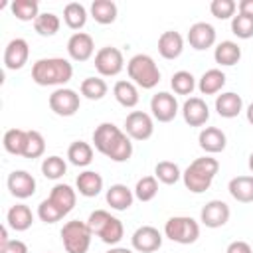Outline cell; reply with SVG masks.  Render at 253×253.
Here are the masks:
<instances>
[{
    "mask_svg": "<svg viewBox=\"0 0 253 253\" xmlns=\"http://www.w3.org/2000/svg\"><path fill=\"white\" fill-rule=\"evenodd\" d=\"M128 79L140 89H154L160 81V69L156 61L146 53H136L126 63Z\"/></svg>",
    "mask_w": 253,
    "mask_h": 253,
    "instance_id": "277c9868",
    "label": "cell"
},
{
    "mask_svg": "<svg viewBox=\"0 0 253 253\" xmlns=\"http://www.w3.org/2000/svg\"><path fill=\"white\" fill-rule=\"evenodd\" d=\"M89 10H91V18L97 24H103V26L113 24L117 20V12H119L117 4L113 0H95Z\"/></svg>",
    "mask_w": 253,
    "mask_h": 253,
    "instance_id": "f546056e",
    "label": "cell"
},
{
    "mask_svg": "<svg viewBox=\"0 0 253 253\" xmlns=\"http://www.w3.org/2000/svg\"><path fill=\"white\" fill-rule=\"evenodd\" d=\"M182 117L190 126H204L210 119V107L202 97H190L182 105Z\"/></svg>",
    "mask_w": 253,
    "mask_h": 253,
    "instance_id": "2e32d148",
    "label": "cell"
},
{
    "mask_svg": "<svg viewBox=\"0 0 253 253\" xmlns=\"http://www.w3.org/2000/svg\"><path fill=\"white\" fill-rule=\"evenodd\" d=\"M130 245L138 253H154L162 247V233L152 225H140L134 229Z\"/></svg>",
    "mask_w": 253,
    "mask_h": 253,
    "instance_id": "30bf717a",
    "label": "cell"
},
{
    "mask_svg": "<svg viewBox=\"0 0 253 253\" xmlns=\"http://www.w3.org/2000/svg\"><path fill=\"white\" fill-rule=\"evenodd\" d=\"M113 215L107 211V210H95V211H91L89 213V217H87V225H89V229H91V233L93 235H101V231L105 229V225L109 223V219H111Z\"/></svg>",
    "mask_w": 253,
    "mask_h": 253,
    "instance_id": "f6af8a7d",
    "label": "cell"
},
{
    "mask_svg": "<svg viewBox=\"0 0 253 253\" xmlns=\"http://www.w3.org/2000/svg\"><path fill=\"white\" fill-rule=\"evenodd\" d=\"M65 172H67V164H65V160H63L61 156L51 154V156L43 158V162H42V174H43L45 178H49V180H59Z\"/></svg>",
    "mask_w": 253,
    "mask_h": 253,
    "instance_id": "f35d334b",
    "label": "cell"
},
{
    "mask_svg": "<svg viewBox=\"0 0 253 253\" xmlns=\"http://www.w3.org/2000/svg\"><path fill=\"white\" fill-rule=\"evenodd\" d=\"M134 198L140 202H150L158 194V180L156 176H142L134 186Z\"/></svg>",
    "mask_w": 253,
    "mask_h": 253,
    "instance_id": "74e56055",
    "label": "cell"
},
{
    "mask_svg": "<svg viewBox=\"0 0 253 253\" xmlns=\"http://www.w3.org/2000/svg\"><path fill=\"white\" fill-rule=\"evenodd\" d=\"M125 67V57L119 47L105 45L95 53V69L103 77H115L123 71Z\"/></svg>",
    "mask_w": 253,
    "mask_h": 253,
    "instance_id": "52a82bcc",
    "label": "cell"
},
{
    "mask_svg": "<svg viewBox=\"0 0 253 253\" xmlns=\"http://www.w3.org/2000/svg\"><path fill=\"white\" fill-rule=\"evenodd\" d=\"M237 4L233 0H211L210 4V12L211 16H215L217 20H229L235 16Z\"/></svg>",
    "mask_w": 253,
    "mask_h": 253,
    "instance_id": "ee69618b",
    "label": "cell"
},
{
    "mask_svg": "<svg viewBox=\"0 0 253 253\" xmlns=\"http://www.w3.org/2000/svg\"><path fill=\"white\" fill-rule=\"evenodd\" d=\"M91 229L87 221L71 219L61 227V243L67 253H87L91 247Z\"/></svg>",
    "mask_w": 253,
    "mask_h": 253,
    "instance_id": "5b68a950",
    "label": "cell"
},
{
    "mask_svg": "<svg viewBox=\"0 0 253 253\" xmlns=\"http://www.w3.org/2000/svg\"><path fill=\"white\" fill-rule=\"evenodd\" d=\"M231 32H233L239 40H249V38H253V18L237 12V16L231 18Z\"/></svg>",
    "mask_w": 253,
    "mask_h": 253,
    "instance_id": "b9f144b4",
    "label": "cell"
},
{
    "mask_svg": "<svg viewBox=\"0 0 253 253\" xmlns=\"http://www.w3.org/2000/svg\"><path fill=\"white\" fill-rule=\"evenodd\" d=\"M63 22L69 30H81L87 24V10L79 2H69L63 8Z\"/></svg>",
    "mask_w": 253,
    "mask_h": 253,
    "instance_id": "1f68e13d",
    "label": "cell"
},
{
    "mask_svg": "<svg viewBox=\"0 0 253 253\" xmlns=\"http://www.w3.org/2000/svg\"><path fill=\"white\" fill-rule=\"evenodd\" d=\"M61 211L63 215H67L73 208H75V202H77V190H73L69 184H55L47 196Z\"/></svg>",
    "mask_w": 253,
    "mask_h": 253,
    "instance_id": "603a6c76",
    "label": "cell"
},
{
    "mask_svg": "<svg viewBox=\"0 0 253 253\" xmlns=\"http://www.w3.org/2000/svg\"><path fill=\"white\" fill-rule=\"evenodd\" d=\"M198 144L204 152L208 154H217V152H223L225 146H227V136L221 128L217 126H206L200 130L198 134Z\"/></svg>",
    "mask_w": 253,
    "mask_h": 253,
    "instance_id": "ac0fdd59",
    "label": "cell"
},
{
    "mask_svg": "<svg viewBox=\"0 0 253 253\" xmlns=\"http://www.w3.org/2000/svg\"><path fill=\"white\" fill-rule=\"evenodd\" d=\"M217 170H219V162L215 158H211V156H200V158H196L182 172L184 186L192 194H202V192L210 190V186H211Z\"/></svg>",
    "mask_w": 253,
    "mask_h": 253,
    "instance_id": "3957f363",
    "label": "cell"
},
{
    "mask_svg": "<svg viewBox=\"0 0 253 253\" xmlns=\"http://www.w3.org/2000/svg\"><path fill=\"white\" fill-rule=\"evenodd\" d=\"M105 200H107V204H109L113 210L125 211V210H128V208L132 206V202H134V192H132L128 186H125V184H113V186L107 190Z\"/></svg>",
    "mask_w": 253,
    "mask_h": 253,
    "instance_id": "44dd1931",
    "label": "cell"
},
{
    "mask_svg": "<svg viewBox=\"0 0 253 253\" xmlns=\"http://www.w3.org/2000/svg\"><path fill=\"white\" fill-rule=\"evenodd\" d=\"M0 253H28V245L20 239H10L6 245H0Z\"/></svg>",
    "mask_w": 253,
    "mask_h": 253,
    "instance_id": "bcb514c9",
    "label": "cell"
},
{
    "mask_svg": "<svg viewBox=\"0 0 253 253\" xmlns=\"http://www.w3.org/2000/svg\"><path fill=\"white\" fill-rule=\"evenodd\" d=\"M247 166H249V170L253 172V152L249 154V158H247Z\"/></svg>",
    "mask_w": 253,
    "mask_h": 253,
    "instance_id": "f5cc1de1",
    "label": "cell"
},
{
    "mask_svg": "<svg viewBox=\"0 0 253 253\" xmlns=\"http://www.w3.org/2000/svg\"><path fill=\"white\" fill-rule=\"evenodd\" d=\"M6 186H8L10 194L18 200H26V198H32L36 194V178L26 170L10 172L8 180H6Z\"/></svg>",
    "mask_w": 253,
    "mask_h": 253,
    "instance_id": "5bb4252c",
    "label": "cell"
},
{
    "mask_svg": "<svg viewBox=\"0 0 253 253\" xmlns=\"http://www.w3.org/2000/svg\"><path fill=\"white\" fill-rule=\"evenodd\" d=\"M154 176L158 182L166 184V186H172L176 184L180 178H182V172L178 168L176 162H170V160H160L156 166H154Z\"/></svg>",
    "mask_w": 253,
    "mask_h": 253,
    "instance_id": "d590c367",
    "label": "cell"
},
{
    "mask_svg": "<svg viewBox=\"0 0 253 253\" xmlns=\"http://www.w3.org/2000/svg\"><path fill=\"white\" fill-rule=\"evenodd\" d=\"M45 152V138L42 132L38 130H28V140H26V150H24V158H40Z\"/></svg>",
    "mask_w": 253,
    "mask_h": 253,
    "instance_id": "ab89813d",
    "label": "cell"
},
{
    "mask_svg": "<svg viewBox=\"0 0 253 253\" xmlns=\"http://www.w3.org/2000/svg\"><path fill=\"white\" fill-rule=\"evenodd\" d=\"M10 239H8V227L6 225H2V229H0V245H6Z\"/></svg>",
    "mask_w": 253,
    "mask_h": 253,
    "instance_id": "681fc988",
    "label": "cell"
},
{
    "mask_svg": "<svg viewBox=\"0 0 253 253\" xmlns=\"http://www.w3.org/2000/svg\"><path fill=\"white\" fill-rule=\"evenodd\" d=\"M79 91H81V95H83L85 99H89V101H101V99L107 95L109 87H107L105 79H101V77H85V79L81 81Z\"/></svg>",
    "mask_w": 253,
    "mask_h": 253,
    "instance_id": "836d02e7",
    "label": "cell"
},
{
    "mask_svg": "<svg viewBox=\"0 0 253 253\" xmlns=\"http://www.w3.org/2000/svg\"><path fill=\"white\" fill-rule=\"evenodd\" d=\"M75 186H77V192L83 198H95L103 190V176L99 172H95V170H83L77 176Z\"/></svg>",
    "mask_w": 253,
    "mask_h": 253,
    "instance_id": "7402d4cb",
    "label": "cell"
},
{
    "mask_svg": "<svg viewBox=\"0 0 253 253\" xmlns=\"http://www.w3.org/2000/svg\"><path fill=\"white\" fill-rule=\"evenodd\" d=\"M10 10L20 22H36V18L40 16V4L36 0H14L10 4Z\"/></svg>",
    "mask_w": 253,
    "mask_h": 253,
    "instance_id": "e575fe53",
    "label": "cell"
},
{
    "mask_svg": "<svg viewBox=\"0 0 253 253\" xmlns=\"http://www.w3.org/2000/svg\"><path fill=\"white\" fill-rule=\"evenodd\" d=\"M132 138L113 123H101L93 130V144L97 152L113 162H126L132 156Z\"/></svg>",
    "mask_w": 253,
    "mask_h": 253,
    "instance_id": "6da1fadb",
    "label": "cell"
},
{
    "mask_svg": "<svg viewBox=\"0 0 253 253\" xmlns=\"http://www.w3.org/2000/svg\"><path fill=\"white\" fill-rule=\"evenodd\" d=\"M59 28H61V20H59V16L53 14V12H42V14L36 18V22H34V30H36L40 36H43V38L55 36V34L59 32Z\"/></svg>",
    "mask_w": 253,
    "mask_h": 253,
    "instance_id": "d6a6232c",
    "label": "cell"
},
{
    "mask_svg": "<svg viewBox=\"0 0 253 253\" xmlns=\"http://www.w3.org/2000/svg\"><path fill=\"white\" fill-rule=\"evenodd\" d=\"M73 77V65L65 57H42L32 65V81L42 87H63Z\"/></svg>",
    "mask_w": 253,
    "mask_h": 253,
    "instance_id": "7a4b0ae2",
    "label": "cell"
},
{
    "mask_svg": "<svg viewBox=\"0 0 253 253\" xmlns=\"http://www.w3.org/2000/svg\"><path fill=\"white\" fill-rule=\"evenodd\" d=\"M67 53L73 61H87L95 53V42L87 32H75L67 40Z\"/></svg>",
    "mask_w": 253,
    "mask_h": 253,
    "instance_id": "9a60e30c",
    "label": "cell"
},
{
    "mask_svg": "<svg viewBox=\"0 0 253 253\" xmlns=\"http://www.w3.org/2000/svg\"><path fill=\"white\" fill-rule=\"evenodd\" d=\"M245 117H247V123L253 126V103L247 105V111H245Z\"/></svg>",
    "mask_w": 253,
    "mask_h": 253,
    "instance_id": "f907efd6",
    "label": "cell"
},
{
    "mask_svg": "<svg viewBox=\"0 0 253 253\" xmlns=\"http://www.w3.org/2000/svg\"><path fill=\"white\" fill-rule=\"evenodd\" d=\"M123 235H125L123 221H121L119 217H115V215H113V217L109 219V223L105 225V229L101 231V235H99V237H101V241H103V243H107V245H111V247H113V245H117V243L123 239Z\"/></svg>",
    "mask_w": 253,
    "mask_h": 253,
    "instance_id": "60d3db41",
    "label": "cell"
},
{
    "mask_svg": "<svg viewBox=\"0 0 253 253\" xmlns=\"http://www.w3.org/2000/svg\"><path fill=\"white\" fill-rule=\"evenodd\" d=\"M113 95L117 99L119 105H123L125 109H132L138 105V87L132 83V81H126V79H121L115 83L113 87Z\"/></svg>",
    "mask_w": 253,
    "mask_h": 253,
    "instance_id": "4316f807",
    "label": "cell"
},
{
    "mask_svg": "<svg viewBox=\"0 0 253 253\" xmlns=\"http://www.w3.org/2000/svg\"><path fill=\"white\" fill-rule=\"evenodd\" d=\"M38 217H40L43 223H55V221L63 219L65 215H63V211H61L49 198H45V200H42L40 206H38Z\"/></svg>",
    "mask_w": 253,
    "mask_h": 253,
    "instance_id": "7bdbcfd3",
    "label": "cell"
},
{
    "mask_svg": "<svg viewBox=\"0 0 253 253\" xmlns=\"http://www.w3.org/2000/svg\"><path fill=\"white\" fill-rule=\"evenodd\" d=\"M150 111H152V119H156L158 123H170L178 115V101L172 93L160 91V93L152 95Z\"/></svg>",
    "mask_w": 253,
    "mask_h": 253,
    "instance_id": "8fae6325",
    "label": "cell"
},
{
    "mask_svg": "<svg viewBox=\"0 0 253 253\" xmlns=\"http://www.w3.org/2000/svg\"><path fill=\"white\" fill-rule=\"evenodd\" d=\"M184 51V38L174 32V30H168V32H162L160 38H158V53L164 57V59H176L180 57Z\"/></svg>",
    "mask_w": 253,
    "mask_h": 253,
    "instance_id": "d6986e66",
    "label": "cell"
},
{
    "mask_svg": "<svg viewBox=\"0 0 253 253\" xmlns=\"http://www.w3.org/2000/svg\"><path fill=\"white\" fill-rule=\"evenodd\" d=\"M215 111L221 119H235L243 111V99L241 95L233 91H225L215 97Z\"/></svg>",
    "mask_w": 253,
    "mask_h": 253,
    "instance_id": "ffe728a7",
    "label": "cell"
},
{
    "mask_svg": "<svg viewBox=\"0 0 253 253\" xmlns=\"http://www.w3.org/2000/svg\"><path fill=\"white\" fill-rule=\"evenodd\" d=\"M225 79L227 77H225V73L221 69H217V67L208 69V71L202 73V77L198 81V89H200L202 95H215V93H219L223 89Z\"/></svg>",
    "mask_w": 253,
    "mask_h": 253,
    "instance_id": "484cf974",
    "label": "cell"
},
{
    "mask_svg": "<svg viewBox=\"0 0 253 253\" xmlns=\"http://www.w3.org/2000/svg\"><path fill=\"white\" fill-rule=\"evenodd\" d=\"M125 132L132 140H148L154 134V119L144 111H132L125 119Z\"/></svg>",
    "mask_w": 253,
    "mask_h": 253,
    "instance_id": "9c48e42d",
    "label": "cell"
},
{
    "mask_svg": "<svg viewBox=\"0 0 253 253\" xmlns=\"http://www.w3.org/2000/svg\"><path fill=\"white\" fill-rule=\"evenodd\" d=\"M67 158L73 166L77 168H85L93 162V146L85 140H75L69 144L67 148Z\"/></svg>",
    "mask_w": 253,
    "mask_h": 253,
    "instance_id": "f1b7e54d",
    "label": "cell"
},
{
    "mask_svg": "<svg viewBox=\"0 0 253 253\" xmlns=\"http://www.w3.org/2000/svg\"><path fill=\"white\" fill-rule=\"evenodd\" d=\"M47 103H49V109L59 117H73L81 107V99H79L77 91H73L69 87L55 89L49 95Z\"/></svg>",
    "mask_w": 253,
    "mask_h": 253,
    "instance_id": "ba28073f",
    "label": "cell"
},
{
    "mask_svg": "<svg viewBox=\"0 0 253 253\" xmlns=\"http://www.w3.org/2000/svg\"><path fill=\"white\" fill-rule=\"evenodd\" d=\"M225 253H253V247L243 241V239H237V241H231L225 249Z\"/></svg>",
    "mask_w": 253,
    "mask_h": 253,
    "instance_id": "7dc6e473",
    "label": "cell"
},
{
    "mask_svg": "<svg viewBox=\"0 0 253 253\" xmlns=\"http://www.w3.org/2000/svg\"><path fill=\"white\" fill-rule=\"evenodd\" d=\"M213 59L215 63L223 65V67H231L235 63H239L241 59V47L237 42H231V40H223L215 45L213 49Z\"/></svg>",
    "mask_w": 253,
    "mask_h": 253,
    "instance_id": "d4e9b609",
    "label": "cell"
},
{
    "mask_svg": "<svg viewBox=\"0 0 253 253\" xmlns=\"http://www.w3.org/2000/svg\"><path fill=\"white\" fill-rule=\"evenodd\" d=\"M6 223L8 227H12L14 231H26L32 227L34 223V213L26 204H16L8 210L6 213Z\"/></svg>",
    "mask_w": 253,
    "mask_h": 253,
    "instance_id": "cb8c5ba5",
    "label": "cell"
},
{
    "mask_svg": "<svg viewBox=\"0 0 253 253\" xmlns=\"http://www.w3.org/2000/svg\"><path fill=\"white\" fill-rule=\"evenodd\" d=\"M229 215L231 210L223 200H210L200 211V221L210 229H217L229 221Z\"/></svg>",
    "mask_w": 253,
    "mask_h": 253,
    "instance_id": "7c38bea8",
    "label": "cell"
},
{
    "mask_svg": "<svg viewBox=\"0 0 253 253\" xmlns=\"http://www.w3.org/2000/svg\"><path fill=\"white\" fill-rule=\"evenodd\" d=\"M227 190L233 200L241 204H251L253 202V176H235L229 180Z\"/></svg>",
    "mask_w": 253,
    "mask_h": 253,
    "instance_id": "83f0119b",
    "label": "cell"
},
{
    "mask_svg": "<svg viewBox=\"0 0 253 253\" xmlns=\"http://www.w3.org/2000/svg\"><path fill=\"white\" fill-rule=\"evenodd\" d=\"M170 87L174 89L176 95H192V91L196 89V77L186 71V69H180L172 75L170 79Z\"/></svg>",
    "mask_w": 253,
    "mask_h": 253,
    "instance_id": "8d00e7d4",
    "label": "cell"
},
{
    "mask_svg": "<svg viewBox=\"0 0 253 253\" xmlns=\"http://www.w3.org/2000/svg\"><path fill=\"white\" fill-rule=\"evenodd\" d=\"M30 57V45L24 38H14L4 47V65L10 71H18L28 63Z\"/></svg>",
    "mask_w": 253,
    "mask_h": 253,
    "instance_id": "4fadbf2b",
    "label": "cell"
},
{
    "mask_svg": "<svg viewBox=\"0 0 253 253\" xmlns=\"http://www.w3.org/2000/svg\"><path fill=\"white\" fill-rule=\"evenodd\" d=\"M107 253H132V249H126V247H111Z\"/></svg>",
    "mask_w": 253,
    "mask_h": 253,
    "instance_id": "816d5d0a",
    "label": "cell"
},
{
    "mask_svg": "<svg viewBox=\"0 0 253 253\" xmlns=\"http://www.w3.org/2000/svg\"><path fill=\"white\" fill-rule=\"evenodd\" d=\"M26 140H28V130H24V128H10V130L4 132L2 144H4L6 152H10L14 156H24Z\"/></svg>",
    "mask_w": 253,
    "mask_h": 253,
    "instance_id": "4dcf8cb0",
    "label": "cell"
},
{
    "mask_svg": "<svg viewBox=\"0 0 253 253\" xmlns=\"http://www.w3.org/2000/svg\"><path fill=\"white\" fill-rule=\"evenodd\" d=\"M237 10H239V14H245V16L253 18V0H241L237 4Z\"/></svg>",
    "mask_w": 253,
    "mask_h": 253,
    "instance_id": "c3c4849f",
    "label": "cell"
},
{
    "mask_svg": "<svg viewBox=\"0 0 253 253\" xmlns=\"http://www.w3.org/2000/svg\"><path fill=\"white\" fill-rule=\"evenodd\" d=\"M164 235L174 243L190 245L200 237V223L190 215H174L164 223Z\"/></svg>",
    "mask_w": 253,
    "mask_h": 253,
    "instance_id": "8992f818",
    "label": "cell"
},
{
    "mask_svg": "<svg viewBox=\"0 0 253 253\" xmlns=\"http://www.w3.org/2000/svg\"><path fill=\"white\" fill-rule=\"evenodd\" d=\"M188 43L190 47L204 51L215 43V28L208 22H196L188 30Z\"/></svg>",
    "mask_w": 253,
    "mask_h": 253,
    "instance_id": "e0dca14e",
    "label": "cell"
}]
</instances>
